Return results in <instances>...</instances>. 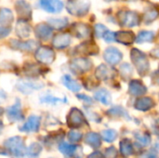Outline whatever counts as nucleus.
<instances>
[{"label": "nucleus", "mask_w": 159, "mask_h": 158, "mask_svg": "<svg viewBox=\"0 0 159 158\" xmlns=\"http://www.w3.org/2000/svg\"><path fill=\"white\" fill-rule=\"evenodd\" d=\"M130 58L138 73L142 76H144L150 70V62L147 56L141 50L132 48L130 52Z\"/></svg>", "instance_id": "f257e3e1"}, {"label": "nucleus", "mask_w": 159, "mask_h": 158, "mask_svg": "<svg viewBox=\"0 0 159 158\" xmlns=\"http://www.w3.org/2000/svg\"><path fill=\"white\" fill-rule=\"evenodd\" d=\"M90 3L87 0H69L66 6L67 11L75 17H84L89 10Z\"/></svg>", "instance_id": "f03ea898"}, {"label": "nucleus", "mask_w": 159, "mask_h": 158, "mask_svg": "<svg viewBox=\"0 0 159 158\" xmlns=\"http://www.w3.org/2000/svg\"><path fill=\"white\" fill-rule=\"evenodd\" d=\"M120 24L124 27H136L141 23V16L134 10H120L117 14Z\"/></svg>", "instance_id": "7ed1b4c3"}, {"label": "nucleus", "mask_w": 159, "mask_h": 158, "mask_svg": "<svg viewBox=\"0 0 159 158\" xmlns=\"http://www.w3.org/2000/svg\"><path fill=\"white\" fill-rule=\"evenodd\" d=\"M7 150L14 156L20 157L25 154V144L20 137H12L7 140L4 143Z\"/></svg>", "instance_id": "20e7f679"}, {"label": "nucleus", "mask_w": 159, "mask_h": 158, "mask_svg": "<svg viewBox=\"0 0 159 158\" xmlns=\"http://www.w3.org/2000/svg\"><path fill=\"white\" fill-rule=\"evenodd\" d=\"M44 88V84L34 79H20L16 84V88L23 94H31L34 90H38Z\"/></svg>", "instance_id": "39448f33"}, {"label": "nucleus", "mask_w": 159, "mask_h": 158, "mask_svg": "<svg viewBox=\"0 0 159 158\" xmlns=\"http://www.w3.org/2000/svg\"><path fill=\"white\" fill-rule=\"evenodd\" d=\"M55 52L54 50L48 46H41L39 47L34 54L35 60L42 63V64H50L55 60Z\"/></svg>", "instance_id": "423d86ee"}, {"label": "nucleus", "mask_w": 159, "mask_h": 158, "mask_svg": "<svg viewBox=\"0 0 159 158\" xmlns=\"http://www.w3.org/2000/svg\"><path fill=\"white\" fill-rule=\"evenodd\" d=\"M67 124L72 129H77L86 124V118L83 113L77 108H72L67 115Z\"/></svg>", "instance_id": "0eeeda50"}, {"label": "nucleus", "mask_w": 159, "mask_h": 158, "mask_svg": "<svg viewBox=\"0 0 159 158\" xmlns=\"http://www.w3.org/2000/svg\"><path fill=\"white\" fill-rule=\"evenodd\" d=\"M103 59L108 64L116 65L122 61L123 54L117 47H108L104 50Z\"/></svg>", "instance_id": "6e6552de"}, {"label": "nucleus", "mask_w": 159, "mask_h": 158, "mask_svg": "<svg viewBox=\"0 0 159 158\" xmlns=\"http://www.w3.org/2000/svg\"><path fill=\"white\" fill-rule=\"evenodd\" d=\"M93 66V62L86 58L74 59L70 62V67L75 73H86Z\"/></svg>", "instance_id": "1a4fd4ad"}, {"label": "nucleus", "mask_w": 159, "mask_h": 158, "mask_svg": "<svg viewBox=\"0 0 159 158\" xmlns=\"http://www.w3.org/2000/svg\"><path fill=\"white\" fill-rule=\"evenodd\" d=\"M39 7L46 12L56 14L63 9V2L61 0H40Z\"/></svg>", "instance_id": "9d476101"}, {"label": "nucleus", "mask_w": 159, "mask_h": 158, "mask_svg": "<svg viewBox=\"0 0 159 158\" xmlns=\"http://www.w3.org/2000/svg\"><path fill=\"white\" fill-rule=\"evenodd\" d=\"M7 118L11 122H17V121H21L23 119V115L21 111V103L19 99L16 100V102L7 108Z\"/></svg>", "instance_id": "9b49d317"}, {"label": "nucleus", "mask_w": 159, "mask_h": 158, "mask_svg": "<svg viewBox=\"0 0 159 158\" xmlns=\"http://www.w3.org/2000/svg\"><path fill=\"white\" fill-rule=\"evenodd\" d=\"M72 36L68 33H60L52 39V46L57 49H64L71 45Z\"/></svg>", "instance_id": "f8f14e48"}, {"label": "nucleus", "mask_w": 159, "mask_h": 158, "mask_svg": "<svg viewBox=\"0 0 159 158\" xmlns=\"http://www.w3.org/2000/svg\"><path fill=\"white\" fill-rule=\"evenodd\" d=\"M15 8L21 20H28L32 18V8L31 5L25 0H18L15 3Z\"/></svg>", "instance_id": "ddd939ff"}, {"label": "nucleus", "mask_w": 159, "mask_h": 158, "mask_svg": "<svg viewBox=\"0 0 159 158\" xmlns=\"http://www.w3.org/2000/svg\"><path fill=\"white\" fill-rule=\"evenodd\" d=\"M52 27L48 23H38L34 28V34L37 39L40 40H48L52 36Z\"/></svg>", "instance_id": "4468645a"}, {"label": "nucleus", "mask_w": 159, "mask_h": 158, "mask_svg": "<svg viewBox=\"0 0 159 158\" xmlns=\"http://www.w3.org/2000/svg\"><path fill=\"white\" fill-rule=\"evenodd\" d=\"M115 40L124 46H130L136 40V36L132 31H118L115 33Z\"/></svg>", "instance_id": "2eb2a0df"}, {"label": "nucleus", "mask_w": 159, "mask_h": 158, "mask_svg": "<svg viewBox=\"0 0 159 158\" xmlns=\"http://www.w3.org/2000/svg\"><path fill=\"white\" fill-rule=\"evenodd\" d=\"M10 43V46L16 49V50H20V51H26V52H29V51H33L36 46H37V43L34 41V40H27V41H20V40H10L9 41Z\"/></svg>", "instance_id": "dca6fc26"}, {"label": "nucleus", "mask_w": 159, "mask_h": 158, "mask_svg": "<svg viewBox=\"0 0 159 158\" xmlns=\"http://www.w3.org/2000/svg\"><path fill=\"white\" fill-rule=\"evenodd\" d=\"M41 118L37 115H31L27 121L20 128V130L22 132H36L40 127Z\"/></svg>", "instance_id": "f3484780"}, {"label": "nucleus", "mask_w": 159, "mask_h": 158, "mask_svg": "<svg viewBox=\"0 0 159 158\" xmlns=\"http://www.w3.org/2000/svg\"><path fill=\"white\" fill-rule=\"evenodd\" d=\"M74 34L79 39H86L91 35V29L89 25L83 22H75L73 25Z\"/></svg>", "instance_id": "a211bd4d"}, {"label": "nucleus", "mask_w": 159, "mask_h": 158, "mask_svg": "<svg viewBox=\"0 0 159 158\" xmlns=\"http://www.w3.org/2000/svg\"><path fill=\"white\" fill-rule=\"evenodd\" d=\"M146 91H147V88L141 80L133 79L129 84V93L131 96L139 97V96L144 95Z\"/></svg>", "instance_id": "6ab92c4d"}, {"label": "nucleus", "mask_w": 159, "mask_h": 158, "mask_svg": "<svg viewBox=\"0 0 159 158\" xmlns=\"http://www.w3.org/2000/svg\"><path fill=\"white\" fill-rule=\"evenodd\" d=\"M15 31H16L17 35L20 38H21V39L28 38L30 36V34H31V26L27 22V20L20 19L16 24Z\"/></svg>", "instance_id": "aec40b11"}, {"label": "nucleus", "mask_w": 159, "mask_h": 158, "mask_svg": "<svg viewBox=\"0 0 159 158\" xmlns=\"http://www.w3.org/2000/svg\"><path fill=\"white\" fill-rule=\"evenodd\" d=\"M154 106H155V102L150 97H141V98H138L135 101V103H134L135 109H137L138 111H142V112L148 111V110L152 109Z\"/></svg>", "instance_id": "412c9836"}, {"label": "nucleus", "mask_w": 159, "mask_h": 158, "mask_svg": "<svg viewBox=\"0 0 159 158\" xmlns=\"http://www.w3.org/2000/svg\"><path fill=\"white\" fill-rule=\"evenodd\" d=\"M61 82L63 86L72 92H79L81 90V85L69 74H64L61 78Z\"/></svg>", "instance_id": "4be33fe9"}, {"label": "nucleus", "mask_w": 159, "mask_h": 158, "mask_svg": "<svg viewBox=\"0 0 159 158\" xmlns=\"http://www.w3.org/2000/svg\"><path fill=\"white\" fill-rule=\"evenodd\" d=\"M14 21V16L9 8L3 7L0 9V24L2 26L9 27Z\"/></svg>", "instance_id": "5701e85b"}, {"label": "nucleus", "mask_w": 159, "mask_h": 158, "mask_svg": "<svg viewBox=\"0 0 159 158\" xmlns=\"http://www.w3.org/2000/svg\"><path fill=\"white\" fill-rule=\"evenodd\" d=\"M94 98L95 100H97L103 105H110L112 102L111 93L107 89H104V88H101L97 90L94 94Z\"/></svg>", "instance_id": "b1692460"}, {"label": "nucleus", "mask_w": 159, "mask_h": 158, "mask_svg": "<svg viewBox=\"0 0 159 158\" xmlns=\"http://www.w3.org/2000/svg\"><path fill=\"white\" fill-rule=\"evenodd\" d=\"M156 34L153 31H141L138 35L136 36L135 42L138 44H143V43H150L155 40Z\"/></svg>", "instance_id": "393cba45"}, {"label": "nucleus", "mask_w": 159, "mask_h": 158, "mask_svg": "<svg viewBox=\"0 0 159 158\" xmlns=\"http://www.w3.org/2000/svg\"><path fill=\"white\" fill-rule=\"evenodd\" d=\"M113 70L110 69L109 67H107L104 64L100 65L97 69H96V76L97 78L101 79V80H108L110 78L113 77Z\"/></svg>", "instance_id": "a878e982"}, {"label": "nucleus", "mask_w": 159, "mask_h": 158, "mask_svg": "<svg viewBox=\"0 0 159 158\" xmlns=\"http://www.w3.org/2000/svg\"><path fill=\"white\" fill-rule=\"evenodd\" d=\"M159 17V10L157 7H148L143 13V22L145 24H150L155 21Z\"/></svg>", "instance_id": "bb28decb"}, {"label": "nucleus", "mask_w": 159, "mask_h": 158, "mask_svg": "<svg viewBox=\"0 0 159 158\" xmlns=\"http://www.w3.org/2000/svg\"><path fill=\"white\" fill-rule=\"evenodd\" d=\"M85 142L93 148H98L101 145V137L95 132H89L85 136Z\"/></svg>", "instance_id": "cd10ccee"}, {"label": "nucleus", "mask_w": 159, "mask_h": 158, "mask_svg": "<svg viewBox=\"0 0 159 158\" xmlns=\"http://www.w3.org/2000/svg\"><path fill=\"white\" fill-rule=\"evenodd\" d=\"M48 24L57 30L64 29L68 25V19L67 18H50L48 19Z\"/></svg>", "instance_id": "c85d7f7f"}, {"label": "nucleus", "mask_w": 159, "mask_h": 158, "mask_svg": "<svg viewBox=\"0 0 159 158\" xmlns=\"http://www.w3.org/2000/svg\"><path fill=\"white\" fill-rule=\"evenodd\" d=\"M24 73L27 76H31V77H35L38 76L42 74V70L40 68V66L34 64V63H27V66L25 65L23 67Z\"/></svg>", "instance_id": "c756f323"}, {"label": "nucleus", "mask_w": 159, "mask_h": 158, "mask_svg": "<svg viewBox=\"0 0 159 158\" xmlns=\"http://www.w3.org/2000/svg\"><path fill=\"white\" fill-rule=\"evenodd\" d=\"M76 146L75 145H71V144H68L66 142H61L60 145H59V150L60 152L67 158L72 157L75 151H76Z\"/></svg>", "instance_id": "7c9ffc66"}, {"label": "nucleus", "mask_w": 159, "mask_h": 158, "mask_svg": "<svg viewBox=\"0 0 159 158\" xmlns=\"http://www.w3.org/2000/svg\"><path fill=\"white\" fill-rule=\"evenodd\" d=\"M67 100L61 99L58 97H55L51 94H45L40 98V102L41 103H46V104H51V105H56L61 102H66Z\"/></svg>", "instance_id": "2f4dec72"}, {"label": "nucleus", "mask_w": 159, "mask_h": 158, "mask_svg": "<svg viewBox=\"0 0 159 158\" xmlns=\"http://www.w3.org/2000/svg\"><path fill=\"white\" fill-rule=\"evenodd\" d=\"M120 152L124 156H129L133 154V147L129 140L123 139L120 142Z\"/></svg>", "instance_id": "473e14b6"}, {"label": "nucleus", "mask_w": 159, "mask_h": 158, "mask_svg": "<svg viewBox=\"0 0 159 158\" xmlns=\"http://www.w3.org/2000/svg\"><path fill=\"white\" fill-rule=\"evenodd\" d=\"M79 48H80V51L82 53H84V54H93V55H96L98 53V51H99L97 45L92 43V42H88L86 44L80 45Z\"/></svg>", "instance_id": "72a5a7b5"}, {"label": "nucleus", "mask_w": 159, "mask_h": 158, "mask_svg": "<svg viewBox=\"0 0 159 158\" xmlns=\"http://www.w3.org/2000/svg\"><path fill=\"white\" fill-rule=\"evenodd\" d=\"M41 151H42V146H41L39 143L34 142V143H32V144L28 147V149L26 150V154H27V156H30V157L35 158L40 155Z\"/></svg>", "instance_id": "f704fd0d"}, {"label": "nucleus", "mask_w": 159, "mask_h": 158, "mask_svg": "<svg viewBox=\"0 0 159 158\" xmlns=\"http://www.w3.org/2000/svg\"><path fill=\"white\" fill-rule=\"evenodd\" d=\"M110 115L112 116H123L127 119H130L128 113L125 111L124 108L120 107V106H116V107H113L111 108L108 112H107Z\"/></svg>", "instance_id": "c9c22d12"}, {"label": "nucleus", "mask_w": 159, "mask_h": 158, "mask_svg": "<svg viewBox=\"0 0 159 158\" xmlns=\"http://www.w3.org/2000/svg\"><path fill=\"white\" fill-rule=\"evenodd\" d=\"M117 137V132L114 129H106L102 132V138L107 142H114Z\"/></svg>", "instance_id": "e433bc0d"}, {"label": "nucleus", "mask_w": 159, "mask_h": 158, "mask_svg": "<svg viewBox=\"0 0 159 158\" xmlns=\"http://www.w3.org/2000/svg\"><path fill=\"white\" fill-rule=\"evenodd\" d=\"M135 138L136 140L143 146H148L151 142L150 137L149 135L145 134V133H142V132H138L135 134Z\"/></svg>", "instance_id": "4c0bfd02"}, {"label": "nucleus", "mask_w": 159, "mask_h": 158, "mask_svg": "<svg viewBox=\"0 0 159 158\" xmlns=\"http://www.w3.org/2000/svg\"><path fill=\"white\" fill-rule=\"evenodd\" d=\"M120 72H121V75L126 79L128 77H130L132 75V67L129 63H123L120 67Z\"/></svg>", "instance_id": "58836bf2"}, {"label": "nucleus", "mask_w": 159, "mask_h": 158, "mask_svg": "<svg viewBox=\"0 0 159 158\" xmlns=\"http://www.w3.org/2000/svg\"><path fill=\"white\" fill-rule=\"evenodd\" d=\"M108 31L107 27L102 23H98L94 26V34L97 38H102L103 34Z\"/></svg>", "instance_id": "ea45409f"}, {"label": "nucleus", "mask_w": 159, "mask_h": 158, "mask_svg": "<svg viewBox=\"0 0 159 158\" xmlns=\"http://www.w3.org/2000/svg\"><path fill=\"white\" fill-rule=\"evenodd\" d=\"M83 135L81 132L79 131H76V130H72L68 133V139L71 142L75 143V142H78L81 141Z\"/></svg>", "instance_id": "a19ab883"}, {"label": "nucleus", "mask_w": 159, "mask_h": 158, "mask_svg": "<svg viewBox=\"0 0 159 158\" xmlns=\"http://www.w3.org/2000/svg\"><path fill=\"white\" fill-rule=\"evenodd\" d=\"M116 156H117V152L115 147L111 146V147L105 149V154H104L105 158H116Z\"/></svg>", "instance_id": "79ce46f5"}, {"label": "nucleus", "mask_w": 159, "mask_h": 158, "mask_svg": "<svg viewBox=\"0 0 159 158\" xmlns=\"http://www.w3.org/2000/svg\"><path fill=\"white\" fill-rule=\"evenodd\" d=\"M102 38H103L104 41L107 42V43H111V42L116 41V40H115V33H114V32H111V31H109V30L103 34Z\"/></svg>", "instance_id": "37998d69"}, {"label": "nucleus", "mask_w": 159, "mask_h": 158, "mask_svg": "<svg viewBox=\"0 0 159 158\" xmlns=\"http://www.w3.org/2000/svg\"><path fill=\"white\" fill-rule=\"evenodd\" d=\"M10 34V28L7 26H0V40L7 37Z\"/></svg>", "instance_id": "c03bdc74"}, {"label": "nucleus", "mask_w": 159, "mask_h": 158, "mask_svg": "<svg viewBox=\"0 0 159 158\" xmlns=\"http://www.w3.org/2000/svg\"><path fill=\"white\" fill-rule=\"evenodd\" d=\"M76 97H77L80 101L84 102L87 103V104H91V103L93 102V100H92L90 97H89V96H87V95H85V94H78V95H76Z\"/></svg>", "instance_id": "a18cd8bd"}, {"label": "nucleus", "mask_w": 159, "mask_h": 158, "mask_svg": "<svg viewBox=\"0 0 159 158\" xmlns=\"http://www.w3.org/2000/svg\"><path fill=\"white\" fill-rule=\"evenodd\" d=\"M7 93L3 89H0V104L1 103H4L7 101Z\"/></svg>", "instance_id": "49530a36"}, {"label": "nucleus", "mask_w": 159, "mask_h": 158, "mask_svg": "<svg viewBox=\"0 0 159 158\" xmlns=\"http://www.w3.org/2000/svg\"><path fill=\"white\" fill-rule=\"evenodd\" d=\"M151 55H152L154 58L159 59V46H157V47H155V48L151 51Z\"/></svg>", "instance_id": "de8ad7c7"}, {"label": "nucleus", "mask_w": 159, "mask_h": 158, "mask_svg": "<svg viewBox=\"0 0 159 158\" xmlns=\"http://www.w3.org/2000/svg\"><path fill=\"white\" fill-rule=\"evenodd\" d=\"M153 80H154L155 84H157V85L159 86V72H156L153 74Z\"/></svg>", "instance_id": "09e8293b"}, {"label": "nucleus", "mask_w": 159, "mask_h": 158, "mask_svg": "<svg viewBox=\"0 0 159 158\" xmlns=\"http://www.w3.org/2000/svg\"><path fill=\"white\" fill-rule=\"evenodd\" d=\"M88 158H102V156L99 152H95V153H92Z\"/></svg>", "instance_id": "8fccbe9b"}, {"label": "nucleus", "mask_w": 159, "mask_h": 158, "mask_svg": "<svg viewBox=\"0 0 159 158\" xmlns=\"http://www.w3.org/2000/svg\"><path fill=\"white\" fill-rule=\"evenodd\" d=\"M107 2H112V1H122V0H105Z\"/></svg>", "instance_id": "3c124183"}]
</instances>
